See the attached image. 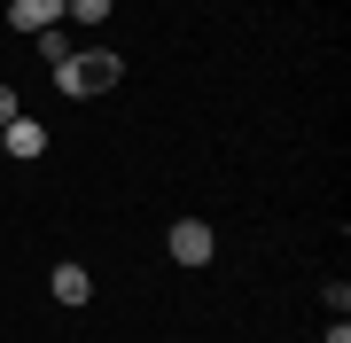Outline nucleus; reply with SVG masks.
Wrapping results in <instances>:
<instances>
[{"mask_svg":"<svg viewBox=\"0 0 351 343\" xmlns=\"http://www.w3.org/2000/svg\"><path fill=\"white\" fill-rule=\"evenodd\" d=\"M117 78H125V63H117L110 47H71L63 63H55V86H63L71 102H86V94H110Z\"/></svg>","mask_w":351,"mask_h":343,"instance_id":"obj_1","label":"nucleus"},{"mask_svg":"<svg viewBox=\"0 0 351 343\" xmlns=\"http://www.w3.org/2000/svg\"><path fill=\"white\" fill-rule=\"evenodd\" d=\"M164 242H172V257H180V266H211V250H219L203 218H172V234H164Z\"/></svg>","mask_w":351,"mask_h":343,"instance_id":"obj_2","label":"nucleus"},{"mask_svg":"<svg viewBox=\"0 0 351 343\" xmlns=\"http://www.w3.org/2000/svg\"><path fill=\"white\" fill-rule=\"evenodd\" d=\"M0 156H16V164L47 156V125H39V117H16V125H0Z\"/></svg>","mask_w":351,"mask_h":343,"instance_id":"obj_3","label":"nucleus"},{"mask_svg":"<svg viewBox=\"0 0 351 343\" xmlns=\"http://www.w3.org/2000/svg\"><path fill=\"white\" fill-rule=\"evenodd\" d=\"M63 24V0H8V31H47Z\"/></svg>","mask_w":351,"mask_h":343,"instance_id":"obj_4","label":"nucleus"},{"mask_svg":"<svg viewBox=\"0 0 351 343\" xmlns=\"http://www.w3.org/2000/svg\"><path fill=\"white\" fill-rule=\"evenodd\" d=\"M86 296H94L86 266H55V305H86Z\"/></svg>","mask_w":351,"mask_h":343,"instance_id":"obj_5","label":"nucleus"},{"mask_svg":"<svg viewBox=\"0 0 351 343\" xmlns=\"http://www.w3.org/2000/svg\"><path fill=\"white\" fill-rule=\"evenodd\" d=\"M110 8H117V0H63L71 24H110Z\"/></svg>","mask_w":351,"mask_h":343,"instance_id":"obj_6","label":"nucleus"},{"mask_svg":"<svg viewBox=\"0 0 351 343\" xmlns=\"http://www.w3.org/2000/svg\"><path fill=\"white\" fill-rule=\"evenodd\" d=\"M39 39V55H47V63H63V55H71V31L63 24H47V31H32Z\"/></svg>","mask_w":351,"mask_h":343,"instance_id":"obj_7","label":"nucleus"},{"mask_svg":"<svg viewBox=\"0 0 351 343\" xmlns=\"http://www.w3.org/2000/svg\"><path fill=\"white\" fill-rule=\"evenodd\" d=\"M24 117V102H16V86H0V125H16Z\"/></svg>","mask_w":351,"mask_h":343,"instance_id":"obj_8","label":"nucleus"},{"mask_svg":"<svg viewBox=\"0 0 351 343\" xmlns=\"http://www.w3.org/2000/svg\"><path fill=\"white\" fill-rule=\"evenodd\" d=\"M328 343H351V328H343V320H336V328H328Z\"/></svg>","mask_w":351,"mask_h":343,"instance_id":"obj_9","label":"nucleus"}]
</instances>
